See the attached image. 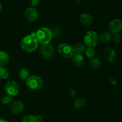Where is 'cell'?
I'll list each match as a JSON object with an SVG mask.
<instances>
[{
    "label": "cell",
    "instance_id": "cell-22",
    "mask_svg": "<svg viewBox=\"0 0 122 122\" xmlns=\"http://www.w3.org/2000/svg\"><path fill=\"white\" fill-rule=\"evenodd\" d=\"M9 76V73L7 69L4 67H0V79H6Z\"/></svg>",
    "mask_w": 122,
    "mask_h": 122
},
{
    "label": "cell",
    "instance_id": "cell-6",
    "mask_svg": "<svg viewBox=\"0 0 122 122\" xmlns=\"http://www.w3.org/2000/svg\"><path fill=\"white\" fill-rule=\"evenodd\" d=\"M5 91L8 95L12 97L15 96L19 92L20 88L17 82L14 81H8L5 85Z\"/></svg>",
    "mask_w": 122,
    "mask_h": 122
},
{
    "label": "cell",
    "instance_id": "cell-9",
    "mask_svg": "<svg viewBox=\"0 0 122 122\" xmlns=\"http://www.w3.org/2000/svg\"><path fill=\"white\" fill-rule=\"evenodd\" d=\"M25 15L27 21L30 22H33L38 19V11L35 7H30L26 10Z\"/></svg>",
    "mask_w": 122,
    "mask_h": 122
},
{
    "label": "cell",
    "instance_id": "cell-21",
    "mask_svg": "<svg viewBox=\"0 0 122 122\" xmlns=\"http://www.w3.org/2000/svg\"><path fill=\"white\" fill-rule=\"evenodd\" d=\"M85 54L88 58H94V56H95V50L94 48L89 47L85 50Z\"/></svg>",
    "mask_w": 122,
    "mask_h": 122
},
{
    "label": "cell",
    "instance_id": "cell-16",
    "mask_svg": "<svg viewBox=\"0 0 122 122\" xmlns=\"http://www.w3.org/2000/svg\"><path fill=\"white\" fill-rule=\"evenodd\" d=\"M101 61L97 57H94L89 62V66L92 69H97L101 66Z\"/></svg>",
    "mask_w": 122,
    "mask_h": 122
},
{
    "label": "cell",
    "instance_id": "cell-7",
    "mask_svg": "<svg viewBox=\"0 0 122 122\" xmlns=\"http://www.w3.org/2000/svg\"><path fill=\"white\" fill-rule=\"evenodd\" d=\"M109 32L113 34L119 33L122 30V21L119 19H114L108 25Z\"/></svg>",
    "mask_w": 122,
    "mask_h": 122
},
{
    "label": "cell",
    "instance_id": "cell-17",
    "mask_svg": "<svg viewBox=\"0 0 122 122\" xmlns=\"http://www.w3.org/2000/svg\"><path fill=\"white\" fill-rule=\"evenodd\" d=\"M19 76L21 79L25 80L27 79L29 76V70L26 68H22L19 71Z\"/></svg>",
    "mask_w": 122,
    "mask_h": 122
},
{
    "label": "cell",
    "instance_id": "cell-13",
    "mask_svg": "<svg viewBox=\"0 0 122 122\" xmlns=\"http://www.w3.org/2000/svg\"><path fill=\"white\" fill-rule=\"evenodd\" d=\"M74 66L77 67H80L84 63V57L81 54H76L72 58Z\"/></svg>",
    "mask_w": 122,
    "mask_h": 122
},
{
    "label": "cell",
    "instance_id": "cell-3",
    "mask_svg": "<svg viewBox=\"0 0 122 122\" xmlns=\"http://www.w3.org/2000/svg\"><path fill=\"white\" fill-rule=\"evenodd\" d=\"M58 52L61 57L66 59L73 58L76 54L74 46L66 43H62L58 45Z\"/></svg>",
    "mask_w": 122,
    "mask_h": 122
},
{
    "label": "cell",
    "instance_id": "cell-5",
    "mask_svg": "<svg viewBox=\"0 0 122 122\" xmlns=\"http://www.w3.org/2000/svg\"><path fill=\"white\" fill-rule=\"evenodd\" d=\"M99 41L98 35L94 31H89L84 36V42L86 46L88 48L95 47L98 44Z\"/></svg>",
    "mask_w": 122,
    "mask_h": 122
},
{
    "label": "cell",
    "instance_id": "cell-25",
    "mask_svg": "<svg viewBox=\"0 0 122 122\" xmlns=\"http://www.w3.org/2000/svg\"><path fill=\"white\" fill-rule=\"evenodd\" d=\"M39 2H40V0H31V5H32V7H35L38 6L39 5Z\"/></svg>",
    "mask_w": 122,
    "mask_h": 122
},
{
    "label": "cell",
    "instance_id": "cell-1",
    "mask_svg": "<svg viewBox=\"0 0 122 122\" xmlns=\"http://www.w3.org/2000/svg\"><path fill=\"white\" fill-rule=\"evenodd\" d=\"M38 42L36 38L35 33L32 32L30 35L26 36L20 42V46L23 51L32 52L35 51L38 47Z\"/></svg>",
    "mask_w": 122,
    "mask_h": 122
},
{
    "label": "cell",
    "instance_id": "cell-26",
    "mask_svg": "<svg viewBox=\"0 0 122 122\" xmlns=\"http://www.w3.org/2000/svg\"><path fill=\"white\" fill-rule=\"evenodd\" d=\"M110 82L112 85H114L117 83V80L114 77H112V78L110 79Z\"/></svg>",
    "mask_w": 122,
    "mask_h": 122
},
{
    "label": "cell",
    "instance_id": "cell-30",
    "mask_svg": "<svg viewBox=\"0 0 122 122\" xmlns=\"http://www.w3.org/2000/svg\"><path fill=\"white\" fill-rule=\"evenodd\" d=\"M1 10H2V6H1V4H0V12L1 11Z\"/></svg>",
    "mask_w": 122,
    "mask_h": 122
},
{
    "label": "cell",
    "instance_id": "cell-15",
    "mask_svg": "<svg viewBox=\"0 0 122 122\" xmlns=\"http://www.w3.org/2000/svg\"><path fill=\"white\" fill-rule=\"evenodd\" d=\"M99 39L104 43L108 42L112 39V33L109 32H107V31L102 32L99 36Z\"/></svg>",
    "mask_w": 122,
    "mask_h": 122
},
{
    "label": "cell",
    "instance_id": "cell-31",
    "mask_svg": "<svg viewBox=\"0 0 122 122\" xmlns=\"http://www.w3.org/2000/svg\"></svg>",
    "mask_w": 122,
    "mask_h": 122
},
{
    "label": "cell",
    "instance_id": "cell-11",
    "mask_svg": "<svg viewBox=\"0 0 122 122\" xmlns=\"http://www.w3.org/2000/svg\"><path fill=\"white\" fill-rule=\"evenodd\" d=\"M80 22L85 26H89L91 25L93 21L92 16L88 13H83L80 15Z\"/></svg>",
    "mask_w": 122,
    "mask_h": 122
},
{
    "label": "cell",
    "instance_id": "cell-24",
    "mask_svg": "<svg viewBox=\"0 0 122 122\" xmlns=\"http://www.w3.org/2000/svg\"><path fill=\"white\" fill-rule=\"evenodd\" d=\"M22 122H36L35 117L32 115H28L25 116L23 119Z\"/></svg>",
    "mask_w": 122,
    "mask_h": 122
},
{
    "label": "cell",
    "instance_id": "cell-27",
    "mask_svg": "<svg viewBox=\"0 0 122 122\" xmlns=\"http://www.w3.org/2000/svg\"><path fill=\"white\" fill-rule=\"evenodd\" d=\"M35 119H36V122H42V116H35Z\"/></svg>",
    "mask_w": 122,
    "mask_h": 122
},
{
    "label": "cell",
    "instance_id": "cell-4",
    "mask_svg": "<svg viewBox=\"0 0 122 122\" xmlns=\"http://www.w3.org/2000/svg\"><path fill=\"white\" fill-rule=\"evenodd\" d=\"M26 83L27 86L32 90H38L42 87L44 82L43 80L40 76L37 75H32L29 76L26 80Z\"/></svg>",
    "mask_w": 122,
    "mask_h": 122
},
{
    "label": "cell",
    "instance_id": "cell-2",
    "mask_svg": "<svg viewBox=\"0 0 122 122\" xmlns=\"http://www.w3.org/2000/svg\"><path fill=\"white\" fill-rule=\"evenodd\" d=\"M36 38L38 42L42 45L49 44L52 37L51 30L47 27H41L35 33Z\"/></svg>",
    "mask_w": 122,
    "mask_h": 122
},
{
    "label": "cell",
    "instance_id": "cell-28",
    "mask_svg": "<svg viewBox=\"0 0 122 122\" xmlns=\"http://www.w3.org/2000/svg\"><path fill=\"white\" fill-rule=\"evenodd\" d=\"M69 92H70V95L71 98H73L76 95V92H75V91H74L73 89H71V90H70Z\"/></svg>",
    "mask_w": 122,
    "mask_h": 122
},
{
    "label": "cell",
    "instance_id": "cell-29",
    "mask_svg": "<svg viewBox=\"0 0 122 122\" xmlns=\"http://www.w3.org/2000/svg\"><path fill=\"white\" fill-rule=\"evenodd\" d=\"M0 122H8L7 120L3 119V118H0Z\"/></svg>",
    "mask_w": 122,
    "mask_h": 122
},
{
    "label": "cell",
    "instance_id": "cell-19",
    "mask_svg": "<svg viewBox=\"0 0 122 122\" xmlns=\"http://www.w3.org/2000/svg\"><path fill=\"white\" fill-rule=\"evenodd\" d=\"M12 100H13V97L8 94H5L1 97L0 101L2 104L7 105L9 104L12 101Z\"/></svg>",
    "mask_w": 122,
    "mask_h": 122
},
{
    "label": "cell",
    "instance_id": "cell-12",
    "mask_svg": "<svg viewBox=\"0 0 122 122\" xmlns=\"http://www.w3.org/2000/svg\"><path fill=\"white\" fill-rule=\"evenodd\" d=\"M104 57L108 61L113 62L116 58V53L114 50L108 48L106 49L104 51Z\"/></svg>",
    "mask_w": 122,
    "mask_h": 122
},
{
    "label": "cell",
    "instance_id": "cell-23",
    "mask_svg": "<svg viewBox=\"0 0 122 122\" xmlns=\"http://www.w3.org/2000/svg\"><path fill=\"white\" fill-rule=\"evenodd\" d=\"M112 39L114 44H119L122 42V38L119 33H116L112 36Z\"/></svg>",
    "mask_w": 122,
    "mask_h": 122
},
{
    "label": "cell",
    "instance_id": "cell-32",
    "mask_svg": "<svg viewBox=\"0 0 122 122\" xmlns=\"http://www.w3.org/2000/svg\"></svg>",
    "mask_w": 122,
    "mask_h": 122
},
{
    "label": "cell",
    "instance_id": "cell-20",
    "mask_svg": "<svg viewBox=\"0 0 122 122\" xmlns=\"http://www.w3.org/2000/svg\"><path fill=\"white\" fill-rule=\"evenodd\" d=\"M74 48H75L76 54H82V53L85 52V51L86 50L85 46L83 44H81V43H79V44H76L75 47Z\"/></svg>",
    "mask_w": 122,
    "mask_h": 122
},
{
    "label": "cell",
    "instance_id": "cell-18",
    "mask_svg": "<svg viewBox=\"0 0 122 122\" xmlns=\"http://www.w3.org/2000/svg\"><path fill=\"white\" fill-rule=\"evenodd\" d=\"M86 104V100L84 98H77L74 101V106L76 108H81Z\"/></svg>",
    "mask_w": 122,
    "mask_h": 122
},
{
    "label": "cell",
    "instance_id": "cell-8",
    "mask_svg": "<svg viewBox=\"0 0 122 122\" xmlns=\"http://www.w3.org/2000/svg\"><path fill=\"white\" fill-rule=\"evenodd\" d=\"M54 53L53 46L50 44L42 45L40 48V54L44 58H50Z\"/></svg>",
    "mask_w": 122,
    "mask_h": 122
},
{
    "label": "cell",
    "instance_id": "cell-14",
    "mask_svg": "<svg viewBox=\"0 0 122 122\" xmlns=\"http://www.w3.org/2000/svg\"><path fill=\"white\" fill-rule=\"evenodd\" d=\"M10 57L8 53L4 51H0V67H4L8 64Z\"/></svg>",
    "mask_w": 122,
    "mask_h": 122
},
{
    "label": "cell",
    "instance_id": "cell-10",
    "mask_svg": "<svg viewBox=\"0 0 122 122\" xmlns=\"http://www.w3.org/2000/svg\"><path fill=\"white\" fill-rule=\"evenodd\" d=\"M24 108L23 103L20 100L13 102L10 106V111L13 114H19L23 112Z\"/></svg>",
    "mask_w": 122,
    "mask_h": 122
}]
</instances>
